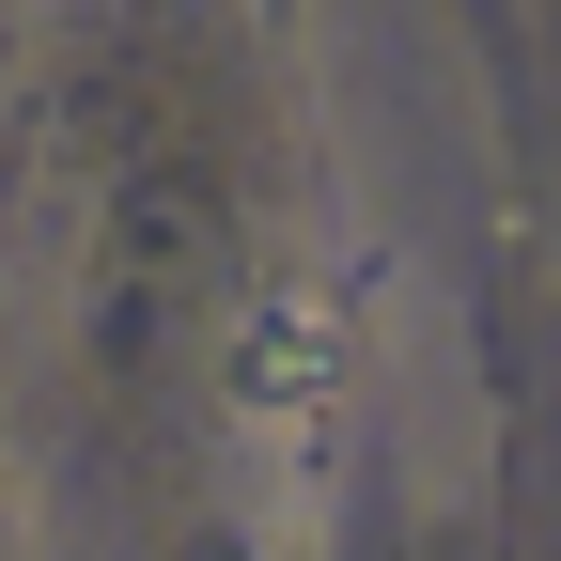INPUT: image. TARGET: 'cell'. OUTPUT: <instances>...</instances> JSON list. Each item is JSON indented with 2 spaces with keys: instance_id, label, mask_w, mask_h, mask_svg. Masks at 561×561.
Segmentation results:
<instances>
[{
  "instance_id": "obj_1",
  "label": "cell",
  "mask_w": 561,
  "mask_h": 561,
  "mask_svg": "<svg viewBox=\"0 0 561 561\" xmlns=\"http://www.w3.org/2000/svg\"><path fill=\"white\" fill-rule=\"evenodd\" d=\"M328 405H343V312L328 297H265V328H250V421L312 437Z\"/></svg>"
}]
</instances>
